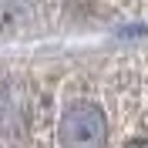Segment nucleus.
<instances>
[{
	"mask_svg": "<svg viewBox=\"0 0 148 148\" xmlns=\"http://www.w3.org/2000/svg\"><path fill=\"white\" fill-rule=\"evenodd\" d=\"M108 135V118L91 98H77L61 111L57 141L64 148H101Z\"/></svg>",
	"mask_w": 148,
	"mask_h": 148,
	"instance_id": "nucleus-1",
	"label": "nucleus"
}]
</instances>
